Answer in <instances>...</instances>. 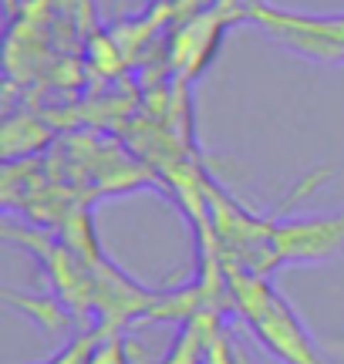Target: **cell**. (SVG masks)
Returning a JSON list of instances; mask_svg holds the SVG:
<instances>
[{
  "mask_svg": "<svg viewBox=\"0 0 344 364\" xmlns=\"http://www.w3.org/2000/svg\"><path fill=\"white\" fill-rule=\"evenodd\" d=\"M223 270L233 307L270 358H277L280 364H328L304 321L280 297L277 287L264 273L247 270L243 263L230 260V257H223Z\"/></svg>",
  "mask_w": 344,
  "mask_h": 364,
  "instance_id": "6da1fadb",
  "label": "cell"
},
{
  "mask_svg": "<svg viewBox=\"0 0 344 364\" xmlns=\"http://www.w3.org/2000/svg\"><path fill=\"white\" fill-rule=\"evenodd\" d=\"M247 21L264 27L274 41L304 58H314L324 65L344 61V14L284 11V7H270L264 0H250Z\"/></svg>",
  "mask_w": 344,
  "mask_h": 364,
  "instance_id": "7a4b0ae2",
  "label": "cell"
},
{
  "mask_svg": "<svg viewBox=\"0 0 344 364\" xmlns=\"http://www.w3.org/2000/svg\"><path fill=\"white\" fill-rule=\"evenodd\" d=\"M247 4L250 0H216L213 7H206L196 17H189V24L179 27V34L172 38V48H169V65L183 85L196 78L199 71L216 58L223 31L233 21L247 17Z\"/></svg>",
  "mask_w": 344,
  "mask_h": 364,
  "instance_id": "3957f363",
  "label": "cell"
},
{
  "mask_svg": "<svg viewBox=\"0 0 344 364\" xmlns=\"http://www.w3.org/2000/svg\"><path fill=\"white\" fill-rule=\"evenodd\" d=\"M223 334L220 324V311H196L189 314L179 327V334L172 341L169 354L162 358V364H206L213 341Z\"/></svg>",
  "mask_w": 344,
  "mask_h": 364,
  "instance_id": "277c9868",
  "label": "cell"
},
{
  "mask_svg": "<svg viewBox=\"0 0 344 364\" xmlns=\"http://www.w3.org/2000/svg\"><path fill=\"white\" fill-rule=\"evenodd\" d=\"M4 300L7 304H14V307H21V311H27L38 324H44L48 331H65L68 324H71V311H68V304L61 297H21L17 290H4Z\"/></svg>",
  "mask_w": 344,
  "mask_h": 364,
  "instance_id": "5b68a950",
  "label": "cell"
},
{
  "mask_svg": "<svg viewBox=\"0 0 344 364\" xmlns=\"http://www.w3.org/2000/svg\"><path fill=\"white\" fill-rule=\"evenodd\" d=\"M112 331H119V327H112L108 321H102V317H98V324L78 331V334L68 341V344L54 354V358L38 361V364H92L95 348H98V344H102V338H105V334H112Z\"/></svg>",
  "mask_w": 344,
  "mask_h": 364,
  "instance_id": "8992f818",
  "label": "cell"
},
{
  "mask_svg": "<svg viewBox=\"0 0 344 364\" xmlns=\"http://www.w3.org/2000/svg\"><path fill=\"white\" fill-rule=\"evenodd\" d=\"M92 364H132L129 361V348H125V341H122L119 331H112V334L102 338V344H98L92 354Z\"/></svg>",
  "mask_w": 344,
  "mask_h": 364,
  "instance_id": "52a82bcc",
  "label": "cell"
},
{
  "mask_svg": "<svg viewBox=\"0 0 344 364\" xmlns=\"http://www.w3.org/2000/svg\"><path fill=\"white\" fill-rule=\"evenodd\" d=\"M206 364H240L237 351H233V344H230V338H226V334H220V338L213 341Z\"/></svg>",
  "mask_w": 344,
  "mask_h": 364,
  "instance_id": "ba28073f",
  "label": "cell"
}]
</instances>
